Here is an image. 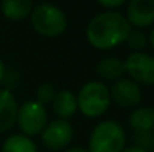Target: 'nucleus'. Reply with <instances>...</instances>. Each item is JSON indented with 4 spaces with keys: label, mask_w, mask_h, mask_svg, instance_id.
Wrapping results in <instances>:
<instances>
[{
    "label": "nucleus",
    "mask_w": 154,
    "mask_h": 152,
    "mask_svg": "<svg viewBox=\"0 0 154 152\" xmlns=\"http://www.w3.org/2000/svg\"><path fill=\"white\" fill-rule=\"evenodd\" d=\"M76 101H78V109L81 110L82 115L88 118L102 116L111 104L109 90L105 84L99 81H90L79 90Z\"/></svg>",
    "instance_id": "3"
},
{
    "label": "nucleus",
    "mask_w": 154,
    "mask_h": 152,
    "mask_svg": "<svg viewBox=\"0 0 154 152\" xmlns=\"http://www.w3.org/2000/svg\"><path fill=\"white\" fill-rule=\"evenodd\" d=\"M33 10L30 0H5L2 3V12L9 19H23Z\"/></svg>",
    "instance_id": "13"
},
{
    "label": "nucleus",
    "mask_w": 154,
    "mask_h": 152,
    "mask_svg": "<svg viewBox=\"0 0 154 152\" xmlns=\"http://www.w3.org/2000/svg\"><path fill=\"white\" fill-rule=\"evenodd\" d=\"M32 24L33 28L47 37H55L64 33L67 27V18L64 12L55 4L42 3L33 7L32 10Z\"/></svg>",
    "instance_id": "4"
},
{
    "label": "nucleus",
    "mask_w": 154,
    "mask_h": 152,
    "mask_svg": "<svg viewBox=\"0 0 154 152\" xmlns=\"http://www.w3.org/2000/svg\"><path fill=\"white\" fill-rule=\"evenodd\" d=\"M135 146L148 152V149L154 148V133L153 131H142V133H135Z\"/></svg>",
    "instance_id": "18"
},
{
    "label": "nucleus",
    "mask_w": 154,
    "mask_h": 152,
    "mask_svg": "<svg viewBox=\"0 0 154 152\" xmlns=\"http://www.w3.org/2000/svg\"><path fill=\"white\" fill-rule=\"evenodd\" d=\"M73 137L72 125L64 119H54L42 131V142L47 148L58 151L66 148Z\"/></svg>",
    "instance_id": "7"
},
{
    "label": "nucleus",
    "mask_w": 154,
    "mask_h": 152,
    "mask_svg": "<svg viewBox=\"0 0 154 152\" xmlns=\"http://www.w3.org/2000/svg\"><path fill=\"white\" fill-rule=\"evenodd\" d=\"M2 152H38L36 145L24 134H12L9 136L3 146Z\"/></svg>",
    "instance_id": "15"
},
{
    "label": "nucleus",
    "mask_w": 154,
    "mask_h": 152,
    "mask_svg": "<svg viewBox=\"0 0 154 152\" xmlns=\"http://www.w3.org/2000/svg\"><path fill=\"white\" fill-rule=\"evenodd\" d=\"M123 152H147V151H144V149H141L138 146H129V148H124Z\"/></svg>",
    "instance_id": "20"
},
{
    "label": "nucleus",
    "mask_w": 154,
    "mask_h": 152,
    "mask_svg": "<svg viewBox=\"0 0 154 152\" xmlns=\"http://www.w3.org/2000/svg\"><path fill=\"white\" fill-rule=\"evenodd\" d=\"M64 152H88V151H85L84 148H70V149H67Z\"/></svg>",
    "instance_id": "22"
},
{
    "label": "nucleus",
    "mask_w": 154,
    "mask_h": 152,
    "mask_svg": "<svg viewBox=\"0 0 154 152\" xmlns=\"http://www.w3.org/2000/svg\"><path fill=\"white\" fill-rule=\"evenodd\" d=\"M54 97H55V90L51 84H42L36 91V101L42 106L51 103L54 100Z\"/></svg>",
    "instance_id": "17"
},
{
    "label": "nucleus",
    "mask_w": 154,
    "mask_h": 152,
    "mask_svg": "<svg viewBox=\"0 0 154 152\" xmlns=\"http://www.w3.org/2000/svg\"><path fill=\"white\" fill-rule=\"evenodd\" d=\"M150 43H151V46H153V49H154V28L151 30V33H150Z\"/></svg>",
    "instance_id": "23"
},
{
    "label": "nucleus",
    "mask_w": 154,
    "mask_h": 152,
    "mask_svg": "<svg viewBox=\"0 0 154 152\" xmlns=\"http://www.w3.org/2000/svg\"><path fill=\"white\" fill-rule=\"evenodd\" d=\"M129 124L135 130V133L142 131H153L154 130V109L153 107H136L130 116Z\"/></svg>",
    "instance_id": "12"
},
{
    "label": "nucleus",
    "mask_w": 154,
    "mask_h": 152,
    "mask_svg": "<svg viewBox=\"0 0 154 152\" xmlns=\"http://www.w3.org/2000/svg\"><path fill=\"white\" fill-rule=\"evenodd\" d=\"M124 73V63L117 57H108L99 61L97 75L106 81H118Z\"/></svg>",
    "instance_id": "14"
},
{
    "label": "nucleus",
    "mask_w": 154,
    "mask_h": 152,
    "mask_svg": "<svg viewBox=\"0 0 154 152\" xmlns=\"http://www.w3.org/2000/svg\"><path fill=\"white\" fill-rule=\"evenodd\" d=\"M18 104L8 90H0V133L8 131L17 122Z\"/></svg>",
    "instance_id": "10"
},
{
    "label": "nucleus",
    "mask_w": 154,
    "mask_h": 152,
    "mask_svg": "<svg viewBox=\"0 0 154 152\" xmlns=\"http://www.w3.org/2000/svg\"><path fill=\"white\" fill-rule=\"evenodd\" d=\"M126 145V133L115 121H102L91 131L88 152H123Z\"/></svg>",
    "instance_id": "2"
},
{
    "label": "nucleus",
    "mask_w": 154,
    "mask_h": 152,
    "mask_svg": "<svg viewBox=\"0 0 154 152\" xmlns=\"http://www.w3.org/2000/svg\"><path fill=\"white\" fill-rule=\"evenodd\" d=\"M52 110L60 119L66 121L78 110L76 96L69 90H63V91L57 93L52 100Z\"/></svg>",
    "instance_id": "11"
},
{
    "label": "nucleus",
    "mask_w": 154,
    "mask_h": 152,
    "mask_svg": "<svg viewBox=\"0 0 154 152\" xmlns=\"http://www.w3.org/2000/svg\"><path fill=\"white\" fill-rule=\"evenodd\" d=\"M3 76H5V66H3V61L0 60V82H2Z\"/></svg>",
    "instance_id": "21"
},
{
    "label": "nucleus",
    "mask_w": 154,
    "mask_h": 152,
    "mask_svg": "<svg viewBox=\"0 0 154 152\" xmlns=\"http://www.w3.org/2000/svg\"><path fill=\"white\" fill-rule=\"evenodd\" d=\"M47 110L42 104L36 100H30L23 103L18 107L17 124L24 136H36L44 131L47 127Z\"/></svg>",
    "instance_id": "5"
},
{
    "label": "nucleus",
    "mask_w": 154,
    "mask_h": 152,
    "mask_svg": "<svg viewBox=\"0 0 154 152\" xmlns=\"http://www.w3.org/2000/svg\"><path fill=\"white\" fill-rule=\"evenodd\" d=\"M130 31L132 28L126 16L118 12L108 10L91 18L85 28V36L91 46L106 51L126 42Z\"/></svg>",
    "instance_id": "1"
},
{
    "label": "nucleus",
    "mask_w": 154,
    "mask_h": 152,
    "mask_svg": "<svg viewBox=\"0 0 154 152\" xmlns=\"http://www.w3.org/2000/svg\"><path fill=\"white\" fill-rule=\"evenodd\" d=\"M126 42H127L129 48L133 51V52H142V51L145 49L147 43H148L145 34L142 31H139V30L130 31L129 36H127V39H126Z\"/></svg>",
    "instance_id": "16"
},
{
    "label": "nucleus",
    "mask_w": 154,
    "mask_h": 152,
    "mask_svg": "<svg viewBox=\"0 0 154 152\" xmlns=\"http://www.w3.org/2000/svg\"><path fill=\"white\" fill-rule=\"evenodd\" d=\"M109 96L111 100L115 101L120 107H135L139 104L142 93L141 87L132 79H118L112 85Z\"/></svg>",
    "instance_id": "8"
},
{
    "label": "nucleus",
    "mask_w": 154,
    "mask_h": 152,
    "mask_svg": "<svg viewBox=\"0 0 154 152\" xmlns=\"http://www.w3.org/2000/svg\"><path fill=\"white\" fill-rule=\"evenodd\" d=\"M127 22L138 28L154 22V0H132L127 4Z\"/></svg>",
    "instance_id": "9"
},
{
    "label": "nucleus",
    "mask_w": 154,
    "mask_h": 152,
    "mask_svg": "<svg viewBox=\"0 0 154 152\" xmlns=\"http://www.w3.org/2000/svg\"><path fill=\"white\" fill-rule=\"evenodd\" d=\"M124 63V72L129 73L135 84L154 85V57L145 52H132Z\"/></svg>",
    "instance_id": "6"
},
{
    "label": "nucleus",
    "mask_w": 154,
    "mask_h": 152,
    "mask_svg": "<svg viewBox=\"0 0 154 152\" xmlns=\"http://www.w3.org/2000/svg\"><path fill=\"white\" fill-rule=\"evenodd\" d=\"M100 6L109 9V7H118V6H123L124 4V0H99L97 1Z\"/></svg>",
    "instance_id": "19"
}]
</instances>
